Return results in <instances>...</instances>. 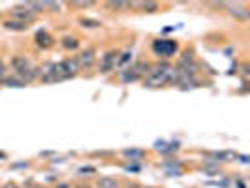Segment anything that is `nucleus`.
Segmentation results:
<instances>
[{
  "instance_id": "f257e3e1",
  "label": "nucleus",
  "mask_w": 250,
  "mask_h": 188,
  "mask_svg": "<svg viewBox=\"0 0 250 188\" xmlns=\"http://www.w3.org/2000/svg\"><path fill=\"white\" fill-rule=\"evenodd\" d=\"M175 77V64L167 63V61H160L156 64H150L149 74L145 75L141 81H143V87L147 88H162L167 87V85H173Z\"/></svg>"
},
{
  "instance_id": "f03ea898",
  "label": "nucleus",
  "mask_w": 250,
  "mask_h": 188,
  "mask_svg": "<svg viewBox=\"0 0 250 188\" xmlns=\"http://www.w3.org/2000/svg\"><path fill=\"white\" fill-rule=\"evenodd\" d=\"M10 68H12V74L21 77L26 85L32 81H38L36 66L32 64V61L26 55H13L10 59Z\"/></svg>"
},
{
  "instance_id": "7ed1b4c3",
  "label": "nucleus",
  "mask_w": 250,
  "mask_h": 188,
  "mask_svg": "<svg viewBox=\"0 0 250 188\" xmlns=\"http://www.w3.org/2000/svg\"><path fill=\"white\" fill-rule=\"evenodd\" d=\"M79 72L81 70H79V64L75 61V57H66L62 61L55 63V70H53V74H51L47 83H61V81L74 79Z\"/></svg>"
},
{
  "instance_id": "20e7f679",
  "label": "nucleus",
  "mask_w": 250,
  "mask_h": 188,
  "mask_svg": "<svg viewBox=\"0 0 250 188\" xmlns=\"http://www.w3.org/2000/svg\"><path fill=\"white\" fill-rule=\"evenodd\" d=\"M150 70V63H143V61H139V63H132L128 68H125L123 72H119V81L121 83H136V81H141L145 75L149 74Z\"/></svg>"
},
{
  "instance_id": "39448f33",
  "label": "nucleus",
  "mask_w": 250,
  "mask_h": 188,
  "mask_svg": "<svg viewBox=\"0 0 250 188\" xmlns=\"http://www.w3.org/2000/svg\"><path fill=\"white\" fill-rule=\"evenodd\" d=\"M177 51H179V43H177L175 40H162V38H158V40L152 42V53L156 57H160L162 61L171 59Z\"/></svg>"
},
{
  "instance_id": "423d86ee",
  "label": "nucleus",
  "mask_w": 250,
  "mask_h": 188,
  "mask_svg": "<svg viewBox=\"0 0 250 188\" xmlns=\"http://www.w3.org/2000/svg\"><path fill=\"white\" fill-rule=\"evenodd\" d=\"M75 61L79 64V70H92L98 63V49L96 47H85L77 53Z\"/></svg>"
},
{
  "instance_id": "0eeeda50",
  "label": "nucleus",
  "mask_w": 250,
  "mask_h": 188,
  "mask_svg": "<svg viewBox=\"0 0 250 188\" xmlns=\"http://www.w3.org/2000/svg\"><path fill=\"white\" fill-rule=\"evenodd\" d=\"M117 57H119V51L117 49H111L107 51V53H104L100 59H98V72L102 75H109L111 72L117 70Z\"/></svg>"
},
{
  "instance_id": "6e6552de",
  "label": "nucleus",
  "mask_w": 250,
  "mask_h": 188,
  "mask_svg": "<svg viewBox=\"0 0 250 188\" xmlns=\"http://www.w3.org/2000/svg\"><path fill=\"white\" fill-rule=\"evenodd\" d=\"M10 12H12V19H17V21H21V23H26L28 26L32 25V23L38 19V15L32 12V10H28V8H26L25 2H21V4L13 6Z\"/></svg>"
},
{
  "instance_id": "1a4fd4ad",
  "label": "nucleus",
  "mask_w": 250,
  "mask_h": 188,
  "mask_svg": "<svg viewBox=\"0 0 250 188\" xmlns=\"http://www.w3.org/2000/svg\"><path fill=\"white\" fill-rule=\"evenodd\" d=\"M224 8L228 10V13H229L231 17H235V19H239V21H249V19H250L249 8H247L245 4H241V2H237V4L228 2Z\"/></svg>"
},
{
  "instance_id": "9d476101",
  "label": "nucleus",
  "mask_w": 250,
  "mask_h": 188,
  "mask_svg": "<svg viewBox=\"0 0 250 188\" xmlns=\"http://www.w3.org/2000/svg\"><path fill=\"white\" fill-rule=\"evenodd\" d=\"M55 38L51 36L47 30H38L36 36H34V45H36L40 51H47L55 45Z\"/></svg>"
},
{
  "instance_id": "9b49d317",
  "label": "nucleus",
  "mask_w": 250,
  "mask_h": 188,
  "mask_svg": "<svg viewBox=\"0 0 250 188\" xmlns=\"http://www.w3.org/2000/svg\"><path fill=\"white\" fill-rule=\"evenodd\" d=\"M130 8L134 12H143V13H154L160 10V4L154 0H145V2H130Z\"/></svg>"
},
{
  "instance_id": "f8f14e48",
  "label": "nucleus",
  "mask_w": 250,
  "mask_h": 188,
  "mask_svg": "<svg viewBox=\"0 0 250 188\" xmlns=\"http://www.w3.org/2000/svg\"><path fill=\"white\" fill-rule=\"evenodd\" d=\"M2 26H4V30H10V32H26L28 30V25L26 23H21V21H17V19H4L2 21Z\"/></svg>"
},
{
  "instance_id": "ddd939ff",
  "label": "nucleus",
  "mask_w": 250,
  "mask_h": 188,
  "mask_svg": "<svg viewBox=\"0 0 250 188\" xmlns=\"http://www.w3.org/2000/svg\"><path fill=\"white\" fill-rule=\"evenodd\" d=\"M61 47L64 51H77L81 47V40L77 36H74V34H68V36H64L61 40Z\"/></svg>"
},
{
  "instance_id": "4468645a",
  "label": "nucleus",
  "mask_w": 250,
  "mask_h": 188,
  "mask_svg": "<svg viewBox=\"0 0 250 188\" xmlns=\"http://www.w3.org/2000/svg\"><path fill=\"white\" fill-rule=\"evenodd\" d=\"M104 8L107 10V12L111 13H125V12H132V8H130V2H105L104 4Z\"/></svg>"
},
{
  "instance_id": "2eb2a0df",
  "label": "nucleus",
  "mask_w": 250,
  "mask_h": 188,
  "mask_svg": "<svg viewBox=\"0 0 250 188\" xmlns=\"http://www.w3.org/2000/svg\"><path fill=\"white\" fill-rule=\"evenodd\" d=\"M96 188H123V185L115 177H100L96 181Z\"/></svg>"
},
{
  "instance_id": "dca6fc26",
  "label": "nucleus",
  "mask_w": 250,
  "mask_h": 188,
  "mask_svg": "<svg viewBox=\"0 0 250 188\" xmlns=\"http://www.w3.org/2000/svg\"><path fill=\"white\" fill-rule=\"evenodd\" d=\"M134 61V53L130 49L119 51V57H117V68H125L126 64H132Z\"/></svg>"
},
{
  "instance_id": "f3484780",
  "label": "nucleus",
  "mask_w": 250,
  "mask_h": 188,
  "mask_svg": "<svg viewBox=\"0 0 250 188\" xmlns=\"http://www.w3.org/2000/svg\"><path fill=\"white\" fill-rule=\"evenodd\" d=\"M42 10H43V13H62L64 2H42Z\"/></svg>"
},
{
  "instance_id": "a211bd4d",
  "label": "nucleus",
  "mask_w": 250,
  "mask_h": 188,
  "mask_svg": "<svg viewBox=\"0 0 250 188\" xmlns=\"http://www.w3.org/2000/svg\"><path fill=\"white\" fill-rule=\"evenodd\" d=\"M2 85H6V87H15V88H21V87H26V83L21 79V77H17V75L10 74L6 77V81L2 83Z\"/></svg>"
},
{
  "instance_id": "6ab92c4d",
  "label": "nucleus",
  "mask_w": 250,
  "mask_h": 188,
  "mask_svg": "<svg viewBox=\"0 0 250 188\" xmlns=\"http://www.w3.org/2000/svg\"><path fill=\"white\" fill-rule=\"evenodd\" d=\"M77 23L83 26V28H100L102 26V21L92 19V17H79V21H77Z\"/></svg>"
},
{
  "instance_id": "aec40b11",
  "label": "nucleus",
  "mask_w": 250,
  "mask_h": 188,
  "mask_svg": "<svg viewBox=\"0 0 250 188\" xmlns=\"http://www.w3.org/2000/svg\"><path fill=\"white\" fill-rule=\"evenodd\" d=\"M68 6L70 8H74V10H87V8H92V6H96V2H92V0H87V2H68Z\"/></svg>"
},
{
  "instance_id": "412c9836",
  "label": "nucleus",
  "mask_w": 250,
  "mask_h": 188,
  "mask_svg": "<svg viewBox=\"0 0 250 188\" xmlns=\"http://www.w3.org/2000/svg\"><path fill=\"white\" fill-rule=\"evenodd\" d=\"M125 156H128V158L134 160V162H139V160L145 156V152H143V150H126Z\"/></svg>"
},
{
  "instance_id": "4be33fe9",
  "label": "nucleus",
  "mask_w": 250,
  "mask_h": 188,
  "mask_svg": "<svg viewBox=\"0 0 250 188\" xmlns=\"http://www.w3.org/2000/svg\"><path fill=\"white\" fill-rule=\"evenodd\" d=\"M10 75V72H8V66H6V63L0 59V85L6 81V77Z\"/></svg>"
},
{
  "instance_id": "5701e85b",
  "label": "nucleus",
  "mask_w": 250,
  "mask_h": 188,
  "mask_svg": "<svg viewBox=\"0 0 250 188\" xmlns=\"http://www.w3.org/2000/svg\"><path fill=\"white\" fill-rule=\"evenodd\" d=\"M239 75H241L243 83H247V81H249V64H247V63L241 64V70H239Z\"/></svg>"
},
{
  "instance_id": "b1692460",
  "label": "nucleus",
  "mask_w": 250,
  "mask_h": 188,
  "mask_svg": "<svg viewBox=\"0 0 250 188\" xmlns=\"http://www.w3.org/2000/svg\"><path fill=\"white\" fill-rule=\"evenodd\" d=\"M123 188H147V187H143V185H139V183H136V181H132V183H126Z\"/></svg>"
},
{
  "instance_id": "393cba45",
  "label": "nucleus",
  "mask_w": 250,
  "mask_h": 188,
  "mask_svg": "<svg viewBox=\"0 0 250 188\" xmlns=\"http://www.w3.org/2000/svg\"><path fill=\"white\" fill-rule=\"evenodd\" d=\"M94 171H96L94 167H81V169H79V173H81V175H83V173H94Z\"/></svg>"
},
{
  "instance_id": "a878e982",
  "label": "nucleus",
  "mask_w": 250,
  "mask_h": 188,
  "mask_svg": "<svg viewBox=\"0 0 250 188\" xmlns=\"http://www.w3.org/2000/svg\"><path fill=\"white\" fill-rule=\"evenodd\" d=\"M55 188H72V185L70 183H57Z\"/></svg>"
},
{
  "instance_id": "bb28decb",
  "label": "nucleus",
  "mask_w": 250,
  "mask_h": 188,
  "mask_svg": "<svg viewBox=\"0 0 250 188\" xmlns=\"http://www.w3.org/2000/svg\"><path fill=\"white\" fill-rule=\"evenodd\" d=\"M0 188H19V187H17L15 183H6V185H2Z\"/></svg>"
},
{
  "instance_id": "cd10ccee",
  "label": "nucleus",
  "mask_w": 250,
  "mask_h": 188,
  "mask_svg": "<svg viewBox=\"0 0 250 188\" xmlns=\"http://www.w3.org/2000/svg\"><path fill=\"white\" fill-rule=\"evenodd\" d=\"M26 188H42V187H38V185H30V187H26Z\"/></svg>"
}]
</instances>
